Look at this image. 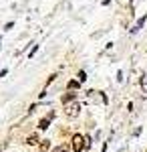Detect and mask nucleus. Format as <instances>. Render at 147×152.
<instances>
[{"label":"nucleus","mask_w":147,"mask_h":152,"mask_svg":"<svg viewBox=\"0 0 147 152\" xmlns=\"http://www.w3.org/2000/svg\"><path fill=\"white\" fill-rule=\"evenodd\" d=\"M85 148H87L85 138H83L81 134H75V136H73V152H83Z\"/></svg>","instance_id":"1"},{"label":"nucleus","mask_w":147,"mask_h":152,"mask_svg":"<svg viewBox=\"0 0 147 152\" xmlns=\"http://www.w3.org/2000/svg\"><path fill=\"white\" fill-rule=\"evenodd\" d=\"M81 112V104L79 102H75V104H67V107H65V116L67 118H77Z\"/></svg>","instance_id":"2"},{"label":"nucleus","mask_w":147,"mask_h":152,"mask_svg":"<svg viewBox=\"0 0 147 152\" xmlns=\"http://www.w3.org/2000/svg\"><path fill=\"white\" fill-rule=\"evenodd\" d=\"M79 85H81V81H79V79H73V81H68V85H67V87H68V89H77Z\"/></svg>","instance_id":"3"},{"label":"nucleus","mask_w":147,"mask_h":152,"mask_svg":"<svg viewBox=\"0 0 147 152\" xmlns=\"http://www.w3.org/2000/svg\"><path fill=\"white\" fill-rule=\"evenodd\" d=\"M75 97H77V94H67L65 97H63V104H68V102H73Z\"/></svg>","instance_id":"4"},{"label":"nucleus","mask_w":147,"mask_h":152,"mask_svg":"<svg viewBox=\"0 0 147 152\" xmlns=\"http://www.w3.org/2000/svg\"><path fill=\"white\" fill-rule=\"evenodd\" d=\"M48 124H50L48 120H40V122H38V128H40V130H46V128H48Z\"/></svg>","instance_id":"5"},{"label":"nucleus","mask_w":147,"mask_h":152,"mask_svg":"<svg viewBox=\"0 0 147 152\" xmlns=\"http://www.w3.org/2000/svg\"><path fill=\"white\" fill-rule=\"evenodd\" d=\"M26 144H36V134H30V136L26 138Z\"/></svg>","instance_id":"6"},{"label":"nucleus","mask_w":147,"mask_h":152,"mask_svg":"<svg viewBox=\"0 0 147 152\" xmlns=\"http://www.w3.org/2000/svg\"><path fill=\"white\" fill-rule=\"evenodd\" d=\"M48 146H50V142H48V140H43V144H40V150H48Z\"/></svg>","instance_id":"7"},{"label":"nucleus","mask_w":147,"mask_h":152,"mask_svg":"<svg viewBox=\"0 0 147 152\" xmlns=\"http://www.w3.org/2000/svg\"><path fill=\"white\" fill-rule=\"evenodd\" d=\"M85 79H87V75H85V71H81V73H79V81L83 83V81H85Z\"/></svg>","instance_id":"8"},{"label":"nucleus","mask_w":147,"mask_h":152,"mask_svg":"<svg viewBox=\"0 0 147 152\" xmlns=\"http://www.w3.org/2000/svg\"><path fill=\"white\" fill-rule=\"evenodd\" d=\"M36 51H38V45H34V47L30 49V53H28V57H32V55H34V53H36Z\"/></svg>","instance_id":"9"},{"label":"nucleus","mask_w":147,"mask_h":152,"mask_svg":"<svg viewBox=\"0 0 147 152\" xmlns=\"http://www.w3.org/2000/svg\"><path fill=\"white\" fill-rule=\"evenodd\" d=\"M55 152H67V146L63 144V146H58V148H55Z\"/></svg>","instance_id":"10"},{"label":"nucleus","mask_w":147,"mask_h":152,"mask_svg":"<svg viewBox=\"0 0 147 152\" xmlns=\"http://www.w3.org/2000/svg\"><path fill=\"white\" fill-rule=\"evenodd\" d=\"M12 26H14V23H6V24H4V31H10Z\"/></svg>","instance_id":"11"}]
</instances>
